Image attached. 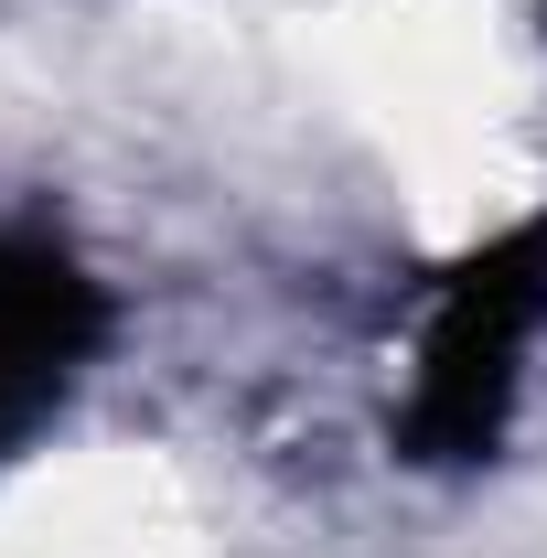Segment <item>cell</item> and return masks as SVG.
Here are the masks:
<instances>
[{"instance_id":"1","label":"cell","mask_w":547,"mask_h":558,"mask_svg":"<svg viewBox=\"0 0 547 558\" xmlns=\"http://www.w3.org/2000/svg\"><path fill=\"white\" fill-rule=\"evenodd\" d=\"M537 312H547V236H515L440 290V312L418 333V398H409V429L429 451H483L505 429Z\"/></svg>"},{"instance_id":"2","label":"cell","mask_w":547,"mask_h":558,"mask_svg":"<svg viewBox=\"0 0 547 558\" xmlns=\"http://www.w3.org/2000/svg\"><path fill=\"white\" fill-rule=\"evenodd\" d=\"M75 333H86V301L54 258H0V440L65 387Z\"/></svg>"}]
</instances>
